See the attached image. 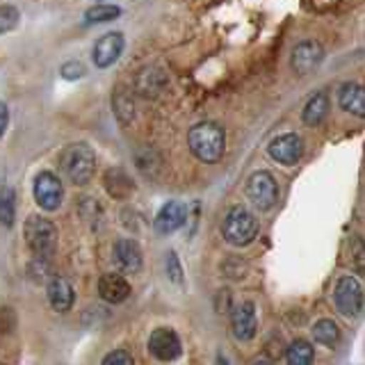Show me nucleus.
<instances>
[{"label": "nucleus", "instance_id": "obj_1", "mask_svg": "<svg viewBox=\"0 0 365 365\" xmlns=\"http://www.w3.org/2000/svg\"><path fill=\"white\" fill-rule=\"evenodd\" d=\"M190 151L197 155L201 163H217L224 155L226 148V135L224 128L215 121H201L197 123L187 135Z\"/></svg>", "mask_w": 365, "mask_h": 365}, {"label": "nucleus", "instance_id": "obj_2", "mask_svg": "<svg viewBox=\"0 0 365 365\" xmlns=\"http://www.w3.org/2000/svg\"><path fill=\"white\" fill-rule=\"evenodd\" d=\"M64 176L76 185H87L96 171V153L87 144H68L60 153Z\"/></svg>", "mask_w": 365, "mask_h": 365}, {"label": "nucleus", "instance_id": "obj_3", "mask_svg": "<svg viewBox=\"0 0 365 365\" xmlns=\"http://www.w3.org/2000/svg\"><path fill=\"white\" fill-rule=\"evenodd\" d=\"M222 235L228 245L247 247L249 242H254V237L258 235V220L245 208V205H233L222 222Z\"/></svg>", "mask_w": 365, "mask_h": 365}, {"label": "nucleus", "instance_id": "obj_4", "mask_svg": "<svg viewBox=\"0 0 365 365\" xmlns=\"http://www.w3.org/2000/svg\"><path fill=\"white\" fill-rule=\"evenodd\" d=\"M26 242L34 256H39V258L53 256L55 245H57L55 224L43 220V217H30L26 222Z\"/></svg>", "mask_w": 365, "mask_h": 365}, {"label": "nucleus", "instance_id": "obj_5", "mask_svg": "<svg viewBox=\"0 0 365 365\" xmlns=\"http://www.w3.org/2000/svg\"><path fill=\"white\" fill-rule=\"evenodd\" d=\"M247 194H249V201L254 203L256 208L269 210L274 208V203L279 201V182L274 178V174H269L265 169L254 171L247 180Z\"/></svg>", "mask_w": 365, "mask_h": 365}, {"label": "nucleus", "instance_id": "obj_6", "mask_svg": "<svg viewBox=\"0 0 365 365\" xmlns=\"http://www.w3.org/2000/svg\"><path fill=\"white\" fill-rule=\"evenodd\" d=\"M334 302L338 306V311L347 317H356L363 308V288L354 277H342L336 283L334 290Z\"/></svg>", "mask_w": 365, "mask_h": 365}, {"label": "nucleus", "instance_id": "obj_7", "mask_svg": "<svg viewBox=\"0 0 365 365\" xmlns=\"http://www.w3.org/2000/svg\"><path fill=\"white\" fill-rule=\"evenodd\" d=\"M322 60H324L322 43L315 41V39H306V41H299L294 46L292 57H290V66H292L294 73L308 76V73H313L319 64H322Z\"/></svg>", "mask_w": 365, "mask_h": 365}, {"label": "nucleus", "instance_id": "obj_8", "mask_svg": "<svg viewBox=\"0 0 365 365\" xmlns=\"http://www.w3.org/2000/svg\"><path fill=\"white\" fill-rule=\"evenodd\" d=\"M267 151L272 155V160H277L279 165H285V167H292L302 160L304 155V142L299 135L294 133H285V135H279L277 140H272Z\"/></svg>", "mask_w": 365, "mask_h": 365}, {"label": "nucleus", "instance_id": "obj_9", "mask_svg": "<svg viewBox=\"0 0 365 365\" xmlns=\"http://www.w3.org/2000/svg\"><path fill=\"white\" fill-rule=\"evenodd\" d=\"M34 201L43 210H57L62 203V182L53 171H41L34 180Z\"/></svg>", "mask_w": 365, "mask_h": 365}, {"label": "nucleus", "instance_id": "obj_10", "mask_svg": "<svg viewBox=\"0 0 365 365\" xmlns=\"http://www.w3.org/2000/svg\"><path fill=\"white\" fill-rule=\"evenodd\" d=\"M148 351L158 361H176L180 356V338L176 336V331L160 327L148 338Z\"/></svg>", "mask_w": 365, "mask_h": 365}, {"label": "nucleus", "instance_id": "obj_11", "mask_svg": "<svg viewBox=\"0 0 365 365\" xmlns=\"http://www.w3.org/2000/svg\"><path fill=\"white\" fill-rule=\"evenodd\" d=\"M231 327H233V336L242 342H249L256 336L258 331V315H256V306L251 302L240 304L233 315H231Z\"/></svg>", "mask_w": 365, "mask_h": 365}, {"label": "nucleus", "instance_id": "obj_12", "mask_svg": "<svg viewBox=\"0 0 365 365\" xmlns=\"http://www.w3.org/2000/svg\"><path fill=\"white\" fill-rule=\"evenodd\" d=\"M123 53V34L121 32H108L96 41L94 46V64L98 68H108L119 60V55Z\"/></svg>", "mask_w": 365, "mask_h": 365}, {"label": "nucleus", "instance_id": "obj_13", "mask_svg": "<svg viewBox=\"0 0 365 365\" xmlns=\"http://www.w3.org/2000/svg\"><path fill=\"white\" fill-rule=\"evenodd\" d=\"M185 217H187L185 203H180V201H167L163 208H160L158 217H155V231L160 235L174 233V231H178L182 224H185Z\"/></svg>", "mask_w": 365, "mask_h": 365}, {"label": "nucleus", "instance_id": "obj_14", "mask_svg": "<svg viewBox=\"0 0 365 365\" xmlns=\"http://www.w3.org/2000/svg\"><path fill=\"white\" fill-rule=\"evenodd\" d=\"M114 262L125 274H135L142 267V249L133 240H119L114 245Z\"/></svg>", "mask_w": 365, "mask_h": 365}, {"label": "nucleus", "instance_id": "obj_15", "mask_svg": "<svg viewBox=\"0 0 365 365\" xmlns=\"http://www.w3.org/2000/svg\"><path fill=\"white\" fill-rule=\"evenodd\" d=\"M98 294L108 304H121L128 299L130 285L123 277H119V274H106V277H101L98 281Z\"/></svg>", "mask_w": 365, "mask_h": 365}, {"label": "nucleus", "instance_id": "obj_16", "mask_svg": "<svg viewBox=\"0 0 365 365\" xmlns=\"http://www.w3.org/2000/svg\"><path fill=\"white\" fill-rule=\"evenodd\" d=\"M340 108L354 114V117H365V87L359 83H345L338 91Z\"/></svg>", "mask_w": 365, "mask_h": 365}, {"label": "nucleus", "instance_id": "obj_17", "mask_svg": "<svg viewBox=\"0 0 365 365\" xmlns=\"http://www.w3.org/2000/svg\"><path fill=\"white\" fill-rule=\"evenodd\" d=\"M48 302L55 311L60 313H66L68 308L73 306V288L71 283L62 277H55L51 283H48Z\"/></svg>", "mask_w": 365, "mask_h": 365}, {"label": "nucleus", "instance_id": "obj_18", "mask_svg": "<svg viewBox=\"0 0 365 365\" xmlns=\"http://www.w3.org/2000/svg\"><path fill=\"white\" fill-rule=\"evenodd\" d=\"M327 112H329V96L319 91V94H315V96L308 98L306 108H304V114H302V119H304L306 125H319V123L324 121Z\"/></svg>", "mask_w": 365, "mask_h": 365}, {"label": "nucleus", "instance_id": "obj_19", "mask_svg": "<svg viewBox=\"0 0 365 365\" xmlns=\"http://www.w3.org/2000/svg\"><path fill=\"white\" fill-rule=\"evenodd\" d=\"M106 187L114 199H125L133 192V182L121 169H110L106 174Z\"/></svg>", "mask_w": 365, "mask_h": 365}, {"label": "nucleus", "instance_id": "obj_20", "mask_svg": "<svg viewBox=\"0 0 365 365\" xmlns=\"http://www.w3.org/2000/svg\"><path fill=\"white\" fill-rule=\"evenodd\" d=\"M315 361V349L311 342L306 340H294L285 351V363L288 365H313Z\"/></svg>", "mask_w": 365, "mask_h": 365}, {"label": "nucleus", "instance_id": "obj_21", "mask_svg": "<svg viewBox=\"0 0 365 365\" xmlns=\"http://www.w3.org/2000/svg\"><path fill=\"white\" fill-rule=\"evenodd\" d=\"M313 338L324 347H336L338 340H340V329H338V324L334 322V319L324 317V319H319V322H315Z\"/></svg>", "mask_w": 365, "mask_h": 365}, {"label": "nucleus", "instance_id": "obj_22", "mask_svg": "<svg viewBox=\"0 0 365 365\" xmlns=\"http://www.w3.org/2000/svg\"><path fill=\"white\" fill-rule=\"evenodd\" d=\"M16 220V199L11 187L0 185V224L11 226Z\"/></svg>", "mask_w": 365, "mask_h": 365}, {"label": "nucleus", "instance_id": "obj_23", "mask_svg": "<svg viewBox=\"0 0 365 365\" xmlns=\"http://www.w3.org/2000/svg\"><path fill=\"white\" fill-rule=\"evenodd\" d=\"M121 14V9L117 5H94L85 11V21L87 23H106L112 21Z\"/></svg>", "mask_w": 365, "mask_h": 365}, {"label": "nucleus", "instance_id": "obj_24", "mask_svg": "<svg viewBox=\"0 0 365 365\" xmlns=\"http://www.w3.org/2000/svg\"><path fill=\"white\" fill-rule=\"evenodd\" d=\"M349 254H351V265L365 277V240L363 237L354 235L349 240Z\"/></svg>", "mask_w": 365, "mask_h": 365}, {"label": "nucleus", "instance_id": "obj_25", "mask_svg": "<svg viewBox=\"0 0 365 365\" xmlns=\"http://www.w3.org/2000/svg\"><path fill=\"white\" fill-rule=\"evenodd\" d=\"M19 23V9L11 5H0V34L16 28Z\"/></svg>", "mask_w": 365, "mask_h": 365}, {"label": "nucleus", "instance_id": "obj_26", "mask_svg": "<svg viewBox=\"0 0 365 365\" xmlns=\"http://www.w3.org/2000/svg\"><path fill=\"white\" fill-rule=\"evenodd\" d=\"M101 365H135V359L130 356L128 351H123V349H114L110 351L106 359H103Z\"/></svg>", "mask_w": 365, "mask_h": 365}, {"label": "nucleus", "instance_id": "obj_27", "mask_svg": "<svg viewBox=\"0 0 365 365\" xmlns=\"http://www.w3.org/2000/svg\"><path fill=\"white\" fill-rule=\"evenodd\" d=\"M167 272H169V279L174 283H182V267H180V262H178L174 251H171L169 258H167Z\"/></svg>", "mask_w": 365, "mask_h": 365}, {"label": "nucleus", "instance_id": "obj_28", "mask_svg": "<svg viewBox=\"0 0 365 365\" xmlns=\"http://www.w3.org/2000/svg\"><path fill=\"white\" fill-rule=\"evenodd\" d=\"M16 327V317L11 308H0V334H9Z\"/></svg>", "mask_w": 365, "mask_h": 365}, {"label": "nucleus", "instance_id": "obj_29", "mask_svg": "<svg viewBox=\"0 0 365 365\" xmlns=\"http://www.w3.org/2000/svg\"><path fill=\"white\" fill-rule=\"evenodd\" d=\"M62 76L66 80H76V78H83L85 76V66L80 64V62H66L62 66Z\"/></svg>", "mask_w": 365, "mask_h": 365}, {"label": "nucleus", "instance_id": "obj_30", "mask_svg": "<svg viewBox=\"0 0 365 365\" xmlns=\"http://www.w3.org/2000/svg\"><path fill=\"white\" fill-rule=\"evenodd\" d=\"M7 119H9L7 106H5V103H0V137H3V133H5V128H7Z\"/></svg>", "mask_w": 365, "mask_h": 365}, {"label": "nucleus", "instance_id": "obj_31", "mask_svg": "<svg viewBox=\"0 0 365 365\" xmlns=\"http://www.w3.org/2000/svg\"><path fill=\"white\" fill-rule=\"evenodd\" d=\"M217 365H228L224 356H217Z\"/></svg>", "mask_w": 365, "mask_h": 365}, {"label": "nucleus", "instance_id": "obj_32", "mask_svg": "<svg viewBox=\"0 0 365 365\" xmlns=\"http://www.w3.org/2000/svg\"><path fill=\"white\" fill-rule=\"evenodd\" d=\"M254 365H274V363H269V361H256Z\"/></svg>", "mask_w": 365, "mask_h": 365}, {"label": "nucleus", "instance_id": "obj_33", "mask_svg": "<svg viewBox=\"0 0 365 365\" xmlns=\"http://www.w3.org/2000/svg\"><path fill=\"white\" fill-rule=\"evenodd\" d=\"M0 365H5V363H0Z\"/></svg>", "mask_w": 365, "mask_h": 365}]
</instances>
